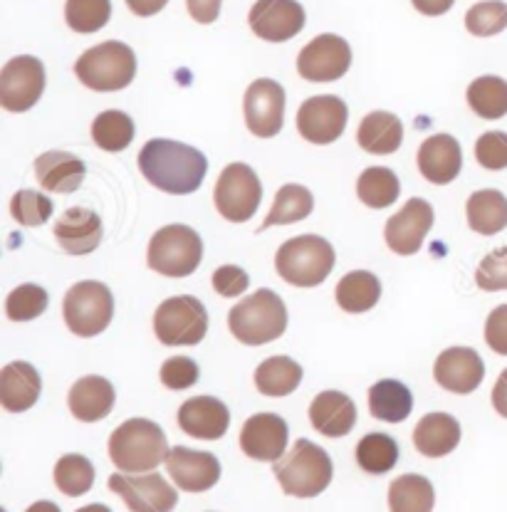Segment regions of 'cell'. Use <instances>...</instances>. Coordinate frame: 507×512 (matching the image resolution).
<instances>
[{
	"label": "cell",
	"mask_w": 507,
	"mask_h": 512,
	"mask_svg": "<svg viewBox=\"0 0 507 512\" xmlns=\"http://www.w3.org/2000/svg\"><path fill=\"white\" fill-rule=\"evenodd\" d=\"M139 169L144 179L159 191L171 196H188L201 188L208 161L201 151L181 141L151 139L139 154Z\"/></svg>",
	"instance_id": "1"
},
{
	"label": "cell",
	"mask_w": 507,
	"mask_h": 512,
	"mask_svg": "<svg viewBox=\"0 0 507 512\" xmlns=\"http://www.w3.org/2000/svg\"><path fill=\"white\" fill-rule=\"evenodd\" d=\"M166 433L149 419H129L109 436V458L122 473H151L169 456Z\"/></svg>",
	"instance_id": "2"
},
{
	"label": "cell",
	"mask_w": 507,
	"mask_h": 512,
	"mask_svg": "<svg viewBox=\"0 0 507 512\" xmlns=\"http://www.w3.org/2000/svg\"><path fill=\"white\" fill-rule=\"evenodd\" d=\"M273 473L280 483L282 493L292 498H317L332 483V458L317 443L300 438L292 443L290 451L275 461Z\"/></svg>",
	"instance_id": "3"
},
{
	"label": "cell",
	"mask_w": 507,
	"mask_h": 512,
	"mask_svg": "<svg viewBox=\"0 0 507 512\" xmlns=\"http://www.w3.org/2000/svg\"><path fill=\"white\" fill-rule=\"evenodd\" d=\"M228 327L240 344L260 347L282 337L287 327V310L273 290H258L233 307Z\"/></svg>",
	"instance_id": "4"
},
{
	"label": "cell",
	"mask_w": 507,
	"mask_h": 512,
	"mask_svg": "<svg viewBox=\"0 0 507 512\" xmlns=\"http://www.w3.org/2000/svg\"><path fill=\"white\" fill-rule=\"evenodd\" d=\"M277 275L295 287H317L334 268V248L320 235H297L275 255Z\"/></svg>",
	"instance_id": "5"
},
{
	"label": "cell",
	"mask_w": 507,
	"mask_h": 512,
	"mask_svg": "<svg viewBox=\"0 0 507 512\" xmlns=\"http://www.w3.org/2000/svg\"><path fill=\"white\" fill-rule=\"evenodd\" d=\"M75 75L94 92L124 90L137 77V57L129 45L107 40L82 52L80 60L75 62Z\"/></svg>",
	"instance_id": "6"
},
{
	"label": "cell",
	"mask_w": 507,
	"mask_h": 512,
	"mask_svg": "<svg viewBox=\"0 0 507 512\" xmlns=\"http://www.w3.org/2000/svg\"><path fill=\"white\" fill-rule=\"evenodd\" d=\"M201 258V235L193 228L181 226V223L156 231L154 238L149 240V253H146L149 268L159 275H166V278H188V275L196 273Z\"/></svg>",
	"instance_id": "7"
},
{
	"label": "cell",
	"mask_w": 507,
	"mask_h": 512,
	"mask_svg": "<svg viewBox=\"0 0 507 512\" xmlns=\"http://www.w3.org/2000/svg\"><path fill=\"white\" fill-rule=\"evenodd\" d=\"M65 325L77 337H97L114 317V297L107 285L97 280L77 282L65 295Z\"/></svg>",
	"instance_id": "8"
},
{
	"label": "cell",
	"mask_w": 507,
	"mask_h": 512,
	"mask_svg": "<svg viewBox=\"0 0 507 512\" xmlns=\"http://www.w3.org/2000/svg\"><path fill=\"white\" fill-rule=\"evenodd\" d=\"M154 332L166 347H193L208 332V312L191 295L169 297L154 315Z\"/></svg>",
	"instance_id": "9"
},
{
	"label": "cell",
	"mask_w": 507,
	"mask_h": 512,
	"mask_svg": "<svg viewBox=\"0 0 507 512\" xmlns=\"http://www.w3.org/2000/svg\"><path fill=\"white\" fill-rule=\"evenodd\" d=\"M213 201L218 213L231 223H245L255 216L263 201V186L258 174L248 164H228L213 188Z\"/></svg>",
	"instance_id": "10"
},
{
	"label": "cell",
	"mask_w": 507,
	"mask_h": 512,
	"mask_svg": "<svg viewBox=\"0 0 507 512\" xmlns=\"http://www.w3.org/2000/svg\"><path fill=\"white\" fill-rule=\"evenodd\" d=\"M109 490L117 493L132 512H174L179 493L159 473H114L109 475Z\"/></svg>",
	"instance_id": "11"
},
{
	"label": "cell",
	"mask_w": 507,
	"mask_h": 512,
	"mask_svg": "<svg viewBox=\"0 0 507 512\" xmlns=\"http://www.w3.org/2000/svg\"><path fill=\"white\" fill-rule=\"evenodd\" d=\"M45 92V67L38 57H13L0 72V107L8 112H28Z\"/></svg>",
	"instance_id": "12"
},
{
	"label": "cell",
	"mask_w": 507,
	"mask_h": 512,
	"mask_svg": "<svg viewBox=\"0 0 507 512\" xmlns=\"http://www.w3.org/2000/svg\"><path fill=\"white\" fill-rule=\"evenodd\" d=\"M352 65V47L339 35H317L302 47L297 57V72L307 82H334L347 75Z\"/></svg>",
	"instance_id": "13"
},
{
	"label": "cell",
	"mask_w": 507,
	"mask_h": 512,
	"mask_svg": "<svg viewBox=\"0 0 507 512\" xmlns=\"http://www.w3.org/2000/svg\"><path fill=\"white\" fill-rule=\"evenodd\" d=\"M347 104L334 94L310 97L297 112V132L310 144L324 146L342 137L347 127Z\"/></svg>",
	"instance_id": "14"
},
{
	"label": "cell",
	"mask_w": 507,
	"mask_h": 512,
	"mask_svg": "<svg viewBox=\"0 0 507 512\" xmlns=\"http://www.w3.org/2000/svg\"><path fill=\"white\" fill-rule=\"evenodd\" d=\"M245 124L258 139H273L285 122V90L275 80H255L243 99Z\"/></svg>",
	"instance_id": "15"
},
{
	"label": "cell",
	"mask_w": 507,
	"mask_h": 512,
	"mask_svg": "<svg viewBox=\"0 0 507 512\" xmlns=\"http://www.w3.org/2000/svg\"><path fill=\"white\" fill-rule=\"evenodd\" d=\"M250 30L268 43H287L305 28V8L297 0H258L248 15Z\"/></svg>",
	"instance_id": "16"
},
{
	"label": "cell",
	"mask_w": 507,
	"mask_h": 512,
	"mask_svg": "<svg viewBox=\"0 0 507 512\" xmlns=\"http://www.w3.org/2000/svg\"><path fill=\"white\" fill-rule=\"evenodd\" d=\"M166 473L184 493H206L221 480V463L208 451H191L186 446L171 448L166 456Z\"/></svg>",
	"instance_id": "17"
},
{
	"label": "cell",
	"mask_w": 507,
	"mask_h": 512,
	"mask_svg": "<svg viewBox=\"0 0 507 512\" xmlns=\"http://www.w3.org/2000/svg\"><path fill=\"white\" fill-rule=\"evenodd\" d=\"M433 226V208L423 198H411L396 216L386 221L384 238L386 245L396 255H414L421 250L423 238Z\"/></svg>",
	"instance_id": "18"
},
{
	"label": "cell",
	"mask_w": 507,
	"mask_h": 512,
	"mask_svg": "<svg viewBox=\"0 0 507 512\" xmlns=\"http://www.w3.org/2000/svg\"><path fill=\"white\" fill-rule=\"evenodd\" d=\"M287 433V423L277 414H255L240 431V448L253 461L275 463L285 456Z\"/></svg>",
	"instance_id": "19"
},
{
	"label": "cell",
	"mask_w": 507,
	"mask_h": 512,
	"mask_svg": "<svg viewBox=\"0 0 507 512\" xmlns=\"http://www.w3.org/2000/svg\"><path fill=\"white\" fill-rule=\"evenodd\" d=\"M438 384L453 394H473L485 376V364L480 354L470 347H451L441 352L433 367Z\"/></svg>",
	"instance_id": "20"
},
{
	"label": "cell",
	"mask_w": 507,
	"mask_h": 512,
	"mask_svg": "<svg viewBox=\"0 0 507 512\" xmlns=\"http://www.w3.org/2000/svg\"><path fill=\"white\" fill-rule=\"evenodd\" d=\"M179 426L191 438L218 441L226 436L228 426H231V411L213 396H196L179 409Z\"/></svg>",
	"instance_id": "21"
},
{
	"label": "cell",
	"mask_w": 507,
	"mask_h": 512,
	"mask_svg": "<svg viewBox=\"0 0 507 512\" xmlns=\"http://www.w3.org/2000/svg\"><path fill=\"white\" fill-rule=\"evenodd\" d=\"M463 166L461 144L451 134L428 137L418 149V171L426 181L436 186H446L456 181Z\"/></svg>",
	"instance_id": "22"
},
{
	"label": "cell",
	"mask_w": 507,
	"mask_h": 512,
	"mask_svg": "<svg viewBox=\"0 0 507 512\" xmlns=\"http://www.w3.org/2000/svg\"><path fill=\"white\" fill-rule=\"evenodd\" d=\"M55 238L67 255H90L102 240V221L90 208H70L57 221Z\"/></svg>",
	"instance_id": "23"
},
{
	"label": "cell",
	"mask_w": 507,
	"mask_h": 512,
	"mask_svg": "<svg viewBox=\"0 0 507 512\" xmlns=\"http://www.w3.org/2000/svg\"><path fill=\"white\" fill-rule=\"evenodd\" d=\"M43 391L38 369L28 362H10L0 372V404L10 414H23L33 409Z\"/></svg>",
	"instance_id": "24"
},
{
	"label": "cell",
	"mask_w": 507,
	"mask_h": 512,
	"mask_svg": "<svg viewBox=\"0 0 507 512\" xmlns=\"http://www.w3.org/2000/svg\"><path fill=\"white\" fill-rule=\"evenodd\" d=\"M310 423L327 438L347 436L357 423V404L342 391H322L310 404Z\"/></svg>",
	"instance_id": "25"
},
{
	"label": "cell",
	"mask_w": 507,
	"mask_h": 512,
	"mask_svg": "<svg viewBox=\"0 0 507 512\" xmlns=\"http://www.w3.org/2000/svg\"><path fill=\"white\" fill-rule=\"evenodd\" d=\"M67 404L77 421H102L114 409V386L102 376H82L77 384H72Z\"/></svg>",
	"instance_id": "26"
},
{
	"label": "cell",
	"mask_w": 507,
	"mask_h": 512,
	"mask_svg": "<svg viewBox=\"0 0 507 512\" xmlns=\"http://www.w3.org/2000/svg\"><path fill=\"white\" fill-rule=\"evenodd\" d=\"M85 164L70 151H45L35 159V176L45 191L72 193L85 181Z\"/></svg>",
	"instance_id": "27"
},
{
	"label": "cell",
	"mask_w": 507,
	"mask_h": 512,
	"mask_svg": "<svg viewBox=\"0 0 507 512\" xmlns=\"http://www.w3.org/2000/svg\"><path fill=\"white\" fill-rule=\"evenodd\" d=\"M458 443H461V423L451 414H428L418 421L414 446L421 456L443 458L456 451Z\"/></svg>",
	"instance_id": "28"
},
{
	"label": "cell",
	"mask_w": 507,
	"mask_h": 512,
	"mask_svg": "<svg viewBox=\"0 0 507 512\" xmlns=\"http://www.w3.org/2000/svg\"><path fill=\"white\" fill-rule=\"evenodd\" d=\"M357 141L369 154H394L401 146V141H404L401 119L391 112H371L359 124Z\"/></svg>",
	"instance_id": "29"
},
{
	"label": "cell",
	"mask_w": 507,
	"mask_h": 512,
	"mask_svg": "<svg viewBox=\"0 0 507 512\" xmlns=\"http://www.w3.org/2000/svg\"><path fill=\"white\" fill-rule=\"evenodd\" d=\"M468 226L480 235H495L507 226V198L495 188L475 191L465 203Z\"/></svg>",
	"instance_id": "30"
},
{
	"label": "cell",
	"mask_w": 507,
	"mask_h": 512,
	"mask_svg": "<svg viewBox=\"0 0 507 512\" xmlns=\"http://www.w3.org/2000/svg\"><path fill=\"white\" fill-rule=\"evenodd\" d=\"M411 409H414V399H411V391L401 381L384 379L376 381L369 389V411L374 419L401 423L409 419Z\"/></svg>",
	"instance_id": "31"
},
{
	"label": "cell",
	"mask_w": 507,
	"mask_h": 512,
	"mask_svg": "<svg viewBox=\"0 0 507 512\" xmlns=\"http://www.w3.org/2000/svg\"><path fill=\"white\" fill-rule=\"evenodd\" d=\"M433 505H436V490L423 475L406 473L389 485L391 512H433Z\"/></svg>",
	"instance_id": "32"
},
{
	"label": "cell",
	"mask_w": 507,
	"mask_h": 512,
	"mask_svg": "<svg viewBox=\"0 0 507 512\" xmlns=\"http://www.w3.org/2000/svg\"><path fill=\"white\" fill-rule=\"evenodd\" d=\"M302 367L290 357H270L255 369V386L263 396H290L300 386Z\"/></svg>",
	"instance_id": "33"
},
{
	"label": "cell",
	"mask_w": 507,
	"mask_h": 512,
	"mask_svg": "<svg viewBox=\"0 0 507 512\" xmlns=\"http://www.w3.org/2000/svg\"><path fill=\"white\" fill-rule=\"evenodd\" d=\"M312 208H315V198H312V193L307 191L305 186L285 184L277 191L273 208H270L263 226H258V231H265V228L273 226H287V223L295 221H305L312 213Z\"/></svg>",
	"instance_id": "34"
},
{
	"label": "cell",
	"mask_w": 507,
	"mask_h": 512,
	"mask_svg": "<svg viewBox=\"0 0 507 512\" xmlns=\"http://www.w3.org/2000/svg\"><path fill=\"white\" fill-rule=\"evenodd\" d=\"M379 297L381 282L367 270H354V273L344 275L337 285V305L352 315L369 312L379 302Z\"/></svg>",
	"instance_id": "35"
},
{
	"label": "cell",
	"mask_w": 507,
	"mask_h": 512,
	"mask_svg": "<svg viewBox=\"0 0 507 512\" xmlns=\"http://www.w3.org/2000/svg\"><path fill=\"white\" fill-rule=\"evenodd\" d=\"M399 193V179H396L394 171L386 169V166H369V169L362 171V176H359L357 181V196L362 198L364 206L369 208L394 206Z\"/></svg>",
	"instance_id": "36"
},
{
	"label": "cell",
	"mask_w": 507,
	"mask_h": 512,
	"mask_svg": "<svg viewBox=\"0 0 507 512\" xmlns=\"http://www.w3.org/2000/svg\"><path fill=\"white\" fill-rule=\"evenodd\" d=\"M468 104L478 117L500 119L507 114V82L503 77L485 75L470 82Z\"/></svg>",
	"instance_id": "37"
},
{
	"label": "cell",
	"mask_w": 507,
	"mask_h": 512,
	"mask_svg": "<svg viewBox=\"0 0 507 512\" xmlns=\"http://www.w3.org/2000/svg\"><path fill=\"white\" fill-rule=\"evenodd\" d=\"M92 139L104 151H124L134 139V122L119 109L102 112L92 122Z\"/></svg>",
	"instance_id": "38"
},
{
	"label": "cell",
	"mask_w": 507,
	"mask_h": 512,
	"mask_svg": "<svg viewBox=\"0 0 507 512\" xmlns=\"http://www.w3.org/2000/svg\"><path fill=\"white\" fill-rule=\"evenodd\" d=\"M399 461V446L386 433H369L357 443V463L364 473L384 475Z\"/></svg>",
	"instance_id": "39"
},
{
	"label": "cell",
	"mask_w": 507,
	"mask_h": 512,
	"mask_svg": "<svg viewBox=\"0 0 507 512\" xmlns=\"http://www.w3.org/2000/svg\"><path fill=\"white\" fill-rule=\"evenodd\" d=\"M55 485L67 498H80L94 485V466L80 453H67L55 463Z\"/></svg>",
	"instance_id": "40"
},
{
	"label": "cell",
	"mask_w": 507,
	"mask_h": 512,
	"mask_svg": "<svg viewBox=\"0 0 507 512\" xmlns=\"http://www.w3.org/2000/svg\"><path fill=\"white\" fill-rule=\"evenodd\" d=\"M112 18V0H67L65 20L75 33H97Z\"/></svg>",
	"instance_id": "41"
},
{
	"label": "cell",
	"mask_w": 507,
	"mask_h": 512,
	"mask_svg": "<svg viewBox=\"0 0 507 512\" xmlns=\"http://www.w3.org/2000/svg\"><path fill=\"white\" fill-rule=\"evenodd\" d=\"M465 28L478 38H493L507 28V3L503 0H483L465 13Z\"/></svg>",
	"instance_id": "42"
},
{
	"label": "cell",
	"mask_w": 507,
	"mask_h": 512,
	"mask_svg": "<svg viewBox=\"0 0 507 512\" xmlns=\"http://www.w3.org/2000/svg\"><path fill=\"white\" fill-rule=\"evenodd\" d=\"M47 310V292L40 285H20L5 300V315L10 322H30L38 320Z\"/></svg>",
	"instance_id": "43"
},
{
	"label": "cell",
	"mask_w": 507,
	"mask_h": 512,
	"mask_svg": "<svg viewBox=\"0 0 507 512\" xmlns=\"http://www.w3.org/2000/svg\"><path fill=\"white\" fill-rule=\"evenodd\" d=\"M10 216L20 223V226H43L52 216V201L38 191H18L10 201Z\"/></svg>",
	"instance_id": "44"
},
{
	"label": "cell",
	"mask_w": 507,
	"mask_h": 512,
	"mask_svg": "<svg viewBox=\"0 0 507 512\" xmlns=\"http://www.w3.org/2000/svg\"><path fill=\"white\" fill-rule=\"evenodd\" d=\"M475 282L485 292L507 290V245L505 248L493 250V253L480 260Z\"/></svg>",
	"instance_id": "45"
},
{
	"label": "cell",
	"mask_w": 507,
	"mask_h": 512,
	"mask_svg": "<svg viewBox=\"0 0 507 512\" xmlns=\"http://www.w3.org/2000/svg\"><path fill=\"white\" fill-rule=\"evenodd\" d=\"M475 159L483 169L503 171L507 169V134L488 132L475 141Z\"/></svg>",
	"instance_id": "46"
},
{
	"label": "cell",
	"mask_w": 507,
	"mask_h": 512,
	"mask_svg": "<svg viewBox=\"0 0 507 512\" xmlns=\"http://www.w3.org/2000/svg\"><path fill=\"white\" fill-rule=\"evenodd\" d=\"M161 381H164L166 389H191L198 381V364L188 357L166 359V364L161 367Z\"/></svg>",
	"instance_id": "47"
},
{
	"label": "cell",
	"mask_w": 507,
	"mask_h": 512,
	"mask_svg": "<svg viewBox=\"0 0 507 512\" xmlns=\"http://www.w3.org/2000/svg\"><path fill=\"white\" fill-rule=\"evenodd\" d=\"M250 278L238 265H223L213 273V290L221 297H238L248 290Z\"/></svg>",
	"instance_id": "48"
},
{
	"label": "cell",
	"mask_w": 507,
	"mask_h": 512,
	"mask_svg": "<svg viewBox=\"0 0 507 512\" xmlns=\"http://www.w3.org/2000/svg\"><path fill=\"white\" fill-rule=\"evenodd\" d=\"M485 342L495 354L507 357V305L495 307L485 322Z\"/></svg>",
	"instance_id": "49"
},
{
	"label": "cell",
	"mask_w": 507,
	"mask_h": 512,
	"mask_svg": "<svg viewBox=\"0 0 507 512\" xmlns=\"http://www.w3.org/2000/svg\"><path fill=\"white\" fill-rule=\"evenodd\" d=\"M221 3L223 0H186L188 13L201 25L216 23L218 15H221Z\"/></svg>",
	"instance_id": "50"
},
{
	"label": "cell",
	"mask_w": 507,
	"mask_h": 512,
	"mask_svg": "<svg viewBox=\"0 0 507 512\" xmlns=\"http://www.w3.org/2000/svg\"><path fill=\"white\" fill-rule=\"evenodd\" d=\"M411 3H414V8L418 10V13L436 18V15L448 13V10L453 8V3H456V0H411Z\"/></svg>",
	"instance_id": "51"
},
{
	"label": "cell",
	"mask_w": 507,
	"mask_h": 512,
	"mask_svg": "<svg viewBox=\"0 0 507 512\" xmlns=\"http://www.w3.org/2000/svg\"><path fill=\"white\" fill-rule=\"evenodd\" d=\"M166 3H169V0H127L129 10H132L134 15H139V18H149V15H156L159 10L166 8Z\"/></svg>",
	"instance_id": "52"
},
{
	"label": "cell",
	"mask_w": 507,
	"mask_h": 512,
	"mask_svg": "<svg viewBox=\"0 0 507 512\" xmlns=\"http://www.w3.org/2000/svg\"><path fill=\"white\" fill-rule=\"evenodd\" d=\"M493 406L503 419H507V369L498 376L493 389Z\"/></svg>",
	"instance_id": "53"
},
{
	"label": "cell",
	"mask_w": 507,
	"mask_h": 512,
	"mask_svg": "<svg viewBox=\"0 0 507 512\" xmlns=\"http://www.w3.org/2000/svg\"><path fill=\"white\" fill-rule=\"evenodd\" d=\"M25 512H60L55 503H50V500H40V503H33Z\"/></svg>",
	"instance_id": "54"
},
{
	"label": "cell",
	"mask_w": 507,
	"mask_h": 512,
	"mask_svg": "<svg viewBox=\"0 0 507 512\" xmlns=\"http://www.w3.org/2000/svg\"><path fill=\"white\" fill-rule=\"evenodd\" d=\"M77 512H112L107 508V505H85V508H80Z\"/></svg>",
	"instance_id": "55"
}]
</instances>
